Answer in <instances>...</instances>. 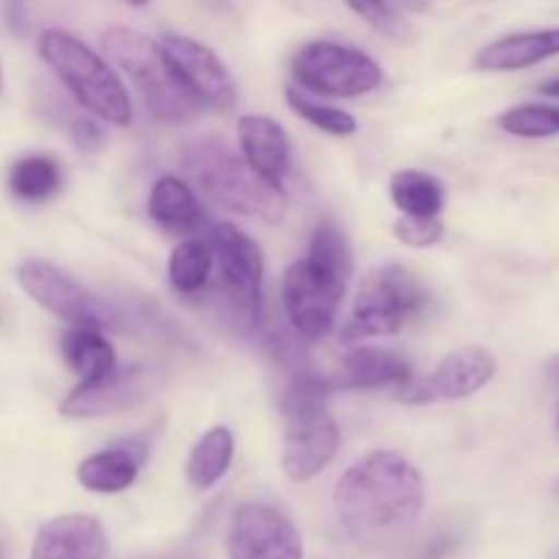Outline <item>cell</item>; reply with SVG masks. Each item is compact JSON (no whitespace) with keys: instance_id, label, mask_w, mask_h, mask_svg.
<instances>
[{"instance_id":"cell-1","label":"cell","mask_w":559,"mask_h":559,"mask_svg":"<svg viewBox=\"0 0 559 559\" xmlns=\"http://www.w3.org/2000/svg\"><path fill=\"white\" fill-rule=\"evenodd\" d=\"M424 475L396 451H369L344 469L333 489L338 524L364 540L409 527L424 511Z\"/></svg>"},{"instance_id":"cell-2","label":"cell","mask_w":559,"mask_h":559,"mask_svg":"<svg viewBox=\"0 0 559 559\" xmlns=\"http://www.w3.org/2000/svg\"><path fill=\"white\" fill-rule=\"evenodd\" d=\"M333 388L328 377L314 371H295L282 393L284 451L282 469L293 484H306L331 467L336 459L342 435L333 420L328 399Z\"/></svg>"},{"instance_id":"cell-3","label":"cell","mask_w":559,"mask_h":559,"mask_svg":"<svg viewBox=\"0 0 559 559\" xmlns=\"http://www.w3.org/2000/svg\"><path fill=\"white\" fill-rule=\"evenodd\" d=\"M183 167L191 183L205 191L207 200L240 216H254L273 224L287 213L282 186L262 178L243 156L218 136H200L183 147Z\"/></svg>"},{"instance_id":"cell-4","label":"cell","mask_w":559,"mask_h":559,"mask_svg":"<svg viewBox=\"0 0 559 559\" xmlns=\"http://www.w3.org/2000/svg\"><path fill=\"white\" fill-rule=\"evenodd\" d=\"M102 47L104 55L134 82L147 112L158 123H189L200 115V102L178 80L162 44L142 36L134 27H109L102 36Z\"/></svg>"},{"instance_id":"cell-5","label":"cell","mask_w":559,"mask_h":559,"mask_svg":"<svg viewBox=\"0 0 559 559\" xmlns=\"http://www.w3.org/2000/svg\"><path fill=\"white\" fill-rule=\"evenodd\" d=\"M38 52L93 118L112 126L131 123L129 91L109 69L107 60L93 52L85 41L52 27L38 36Z\"/></svg>"},{"instance_id":"cell-6","label":"cell","mask_w":559,"mask_h":559,"mask_svg":"<svg viewBox=\"0 0 559 559\" xmlns=\"http://www.w3.org/2000/svg\"><path fill=\"white\" fill-rule=\"evenodd\" d=\"M429 304L424 282L404 265L374 267L360 282L353 309L338 331L342 344L393 336L415 320Z\"/></svg>"},{"instance_id":"cell-7","label":"cell","mask_w":559,"mask_h":559,"mask_svg":"<svg viewBox=\"0 0 559 559\" xmlns=\"http://www.w3.org/2000/svg\"><path fill=\"white\" fill-rule=\"evenodd\" d=\"M300 91L333 98H358L382 85V69L360 49L336 41H309L293 58Z\"/></svg>"},{"instance_id":"cell-8","label":"cell","mask_w":559,"mask_h":559,"mask_svg":"<svg viewBox=\"0 0 559 559\" xmlns=\"http://www.w3.org/2000/svg\"><path fill=\"white\" fill-rule=\"evenodd\" d=\"M16 284L36 300L41 309L69 322V328H96V331H120L123 317L112 304L82 287L63 267L44 260H27L16 267Z\"/></svg>"},{"instance_id":"cell-9","label":"cell","mask_w":559,"mask_h":559,"mask_svg":"<svg viewBox=\"0 0 559 559\" xmlns=\"http://www.w3.org/2000/svg\"><path fill=\"white\" fill-rule=\"evenodd\" d=\"M207 243L213 249V262L222 273V293L233 306L235 317L249 328L260 325L265 260L257 240L235 224L218 222L211 227Z\"/></svg>"},{"instance_id":"cell-10","label":"cell","mask_w":559,"mask_h":559,"mask_svg":"<svg viewBox=\"0 0 559 559\" xmlns=\"http://www.w3.org/2000/svg\"><path fill=\"white\" fill-rule=\"evenodd\" d=\"M344 293H347V278L322 271L306 257L284 271V314L295 333L309 342H320L333 331Z\"/></svg>"},{"instance_id":"cell-11","label":"cell","mask_w":559,"mask_h":559,"mask_svg":"<svg viewBox=\"0 0 559 559\" xmlns=\"http://www.w3.org/2000/svg\"><path fill=\"white\" fill-rule=\"evenodd\" d=\"M229 559H304V538L271 502H240L227 533Z\"/></svg>"},{"instance_id":"cell-12","label":"cell","mask_w":559,"mask_h":559,"mask_svg":"<svg viewBox=\"0 0 559 559\" xmlns=\"http://www.w3.org/2000/svg\"><path fill=\"white\" fill-rule=\"evenodd\" d=\"M497 374V358L484 347H462L448 353L437 364L435 371L424 377H413L399 391V402L435 404V402H459V399L475 396L484 391Z\"/></svg>"},{"instance_id":"cell-13","label":"cell","mask_w":559,"mask_h":559,"mask_svg":"<svg viewBox=\"0 0 559 559\" xmlns=\"http://www.w3.org/2000/svg\"><path fill=\"white\" fill-rule=\"evenodd\" d=\"M162 49L178 80L200 102V107L229 112L238 104V87H235L233 74L211 47L200 44L197 38L180 36V33H167L162 38Z\"/></svg>"},{"instance_id":"cell-14","label":"cell","mask_w":559,"mask_h":559,"mask_svg":"<svg viewBox=\"0 0 559 559\" xmlns=\"http://www.w3.org/2000/svg\"><path fill=\"white\" fill-rule=\"evenodd\" d=\"M151 391V374L145 366H123L96 382H80L60 404L66 418H102V415L123 413L145 399Z\"/></svg>"},{"instance_id":"cell-15","label":"cell","mask_w":559,"mask_h":559,"mask_svg":"<svg viewBox=\"0 0 559 559\" xmlns=\"http://www.w3.org/2000/svg\"><path fill=\"white\" fill-rule=\"evenodd\" d=\"M109 538L104 524L87 513L49 519L33 538L31 559H107Z\"/></svg>"},{"instance_id":"cell-16","label":"cell","mask_w":559,"mask_h":559,"mask_svg":"<svg viewBox=\"0 0 559 559\" xmlns=\"http://www.w3.org/2000/svg\"><path fill=\"white\" fill-rule=\"evenodd\" d=\"M413 366L407 358L385 347H355L338 364V371L328 377L333 391H402L413 380Z\"/></svg>"},{"instance_id":"cell-17","label":"cell","mask_w":559,"mask_h":559,"mask_svg":"<svg viewBox=\"0 0 559 559\" xmlns=\"http://www.w3.org/2000/svg\"><path fill=\"white\" fill-rule=\"evenodd\" d=\"M238 142L243 158L271 183L282 186L289 173L293 145L282 123L267 115H240L238 118Z\"/></svg>"},{"instance_id":"cell-18","label":"cell","mask_w":559,"mask_h":559,"mask_svg":"<svg viewBox=\"0 0 559 559\" xmlns=\"http://www.w3.org/2000/svg\"><path fill=\"white\" fill-rule=\"evenodd\" d=\"M145 456L147 448L142 442H120V445L87 456L76 467V480H80L82 489L93 491V495H120V491L134 486Z\"/></svg>"},{"instance_id":"cell-19","label":"cell","mask_w":559,"mask_h":559,"mask_svg":"<svg viewBox=\"0 0 559 559\" xmlns=\"http://www.w3.org/2000/svg\"><path fill=\"white\" fill-rule=\"evenodd\" d=\"M557 55L559 27H544V31L508 33V36L486 44L475 58V66L480 71H519L557 58Z\"/></svg>"},{"instance_id":"cell-20","label":"cell","mask_w":559,"mask_h":559,"mask_svg":"<svg viewBox=\"0 0 559 559\" xmlns=\"http://www.w3.org/2000/svg\"><path fill=\"white\" fill-rule=\"evenodd\" d=\"M147 213L153 222L175 235L197 233L205 222V211L191 186L175 175H164L153 183L151 197H147Z\"/></svg>"},{"instance_id":"cell-21","label":"cell","mask_w":559,"mask_h":559,"mask_svg":"<svg viewBox=\"0 0 559 559\" xmlns=\"http://www.w3.org/2000/svg\"><path fill=\"white\" fill-rule=\"evenodd\" d=\"M60 353L80 382H96L118 369V353L96 328H69L60 338Z\"/></svg>"},{"instance_id":"cell-22","label":"cell","mask_w":559,"mask_h":559,"mask_svg":"<svg viewBox=\"0 0 559 559\" xmlns=\"http://www.w3.org/2000/svg\"><path fill=\"white\" fill-rule=\"evenodd\" d=\"M235 459V437L227 426H213L194 442L186 462V480L191 489L207 491L229 473Z\"/></svg>"},{"instance_id":"cell-23","label":"cell","mask_w":559,"mask_h":559,"mask_svg":"<svg viewBox=\"0 0 559 559\" xmlns=\"http://www.w3.org/2000/svg\"><path fill=\"white\" fill-rule=\"evenodd\" d=\"M391 200L404 216H440L445 207V186L420 169H399L391 178Z\"/></svg>"},{"instance_id":"cell-24","label":"cell","mask_w":559,"mask_h":559,"mask_svg":"<svg viewBox=\"0 0 559 559\" xmlns=\"http://www.w3.org/2000/svg\"><path fill=\"white\" fill-rule=\"evenodd\" d=\"M213 271V249L207 238H186L167 260V276L178 293L194 295L207 287Z\"/></svg>"},{"instance_id":"cell-25","label":"cell","mask_w":559,"mask_h":559,"mask_svg":"<svg viewBox=\"0 0 559 559\" xmlns=\"http://www.w3.org/2000/svg\"><path fill=\"white\" fill-rule=\"evenodd\" d=\"M9 189L14 191L20 200L41 202L58 194L60 189V167L55 158L44 156V153H33V156L20 158L9 173Z\"/></svg>"},{"instance_id":"cell-26","label":"cell","mask_w":559,"mask_h":559,"mask_svg":"<svg viewBox=\"0 0 559 559\" xmlns=\"http://www.w3.org/2000/svg\"><path fill=\"white\" fill-rule=\"evenodd\" d=\"M306 260H311L317 267H322V271L347 278V282L349 276H353V249H349V240L347 235L342 233V227L333 222H322L320 227L314 229Z\"/></svg>"},{"instance_id":"cell-27","label":"cell","mask_w":559,"mask_h":559,"mask_svg":"<svg viewBox=\"0 0 559 559\" xmlns=\"http://www.w3.org/2000/svg\"><path fill=\"white\" fill-rule=\"evenodd\" d=\"M287 104L300 120L311 123L314 129L325 131V134L349 136L358 131V120H355V115L344 112V109L338 107H331V104L314 102V98L306 96L300 87H287Z\"/></svg>"},{"instance_id":"cell-28","label":"cell","mask_w":559,"mask_h":559,"mask_svg":"<svg viewBox=\"0 0 559 559\" xmlns=\"http://www.w3.org/2000/svg\"><path fill=\"white\" fill-rule=\"evenodd\" d=\"M500 129L522 140H546L559 136V107L551 104H519L500 115Z\"/></svg>"},{"instance_id":"cell-29","label":"cell","mask_w":559,"mask_h":559,"mask_svg":"<svg viewBox=\"0 0 559 559\" xmlns=\"http://www.w3.org/2000/svg\"><path fill=\"white\" fill-rule=\"evenodd\" d=\"M393 235L399 243L409 246V249H429V246L440 243L445 227H442L440 216H402L393 224Z\"/></svg>"},{"instance_id":"cell-30","label":"cell","mask_w":559,"mask_h":559,"mask_svg":"<svg viewBox=\"0 0 559 559\" xmlns=\"http://www.w3.org/2000/svg\"><path fill=\"white\" fill-rule=\"evenodd\" d=\"M344 3L380 33H388V36H402L404 33L402 16L385 0H344Z\"/></svg>"},{"instance_id":"cell-31","label":"cell","mask_w":559,"mask_h":559,"mask_svg":"<svg viewBox=\"0 0 559 559\" xmlns=\"http://www.w3.org/2000/svg\"><path fill=\"white\" fill-rule=\"evenodd\" d=\"M71 136H74L80 151H96V147L104 142L102 126H98L93 118H76L74 126H71Z\"/></svg>"},{"instance_id":"cell-32","label":"cell","mask_w":559,"mask_h":559,"mask_svg":"<svg viewBox=\"0 0 559 559\" xmlns=\"http://www.w3.org/2000/svg\"><path fill=\"white\" fill-rule=\"evenodd\" d=\"M544 96H551V98H559V80H551V82H544V85L538 87Z\"/></svg>"},{"instance_id":"cell-33","label":"cell","mask_w":559,"mask_h":559,"mask_svg":"<svg viewBox=\"0 0 559 559\" xmlns=\"http://www.w3.org/2000/svg\"><path fill=\"white\" fill-rule=\"evenodd\" d=\"M123 3L134 5V9H142V5H147V3H151V0H123Z\"/></svg>"},{"instance_id":"cell-34","label":"cell","mask_w":559,"mask_h":559,"mask_svg":"<svg viewBox=\"0 0 559 559\" xmlns=\"http://www.w3.org/2000/svg\"><path fill=\"white\" fill-rule=\"evenodd\" d=\"M0 93H3V63H0Z\"/></svg>"},{"instance_id":"cell-35","label":"cell","mask_w":559,"mask_h":559,"mask_svg":"<svg viewBox=\"0 0 559 559\" xmlns=\"http://www.w3.org/2000/svg\"><path fill=\"white\" fill-rule=\"evenodd\" d=\"M555 377H557V382H559V360L555 364Z\"/></svg>"},{"instance_id":"cell-36","label":"cell","mask_w":559,"mask_h":559,"mask_svg":"<svg viewBox=\"0 0 559 559\" xmlns=\"http://www.w3.org/2000/svg\"><path fill=\"white\" fill-rule=\"evenodd\" d=\"M555 491H557V495H559V480H557V486H555Z\"/></svg>"},{"instance_id":"cell-37","label":"cell","mask_w":559,"mask_h":559,"mask_svg":"<svg viewBox=\"0 0 559 559\" xmlns=\"http://www.w3.org/2000/svg\"><path fill=\"white\" fill-rule=\"evenodd\" d=\"M557 418H559V413H557Z\"/></svg>"}]
</instances>
